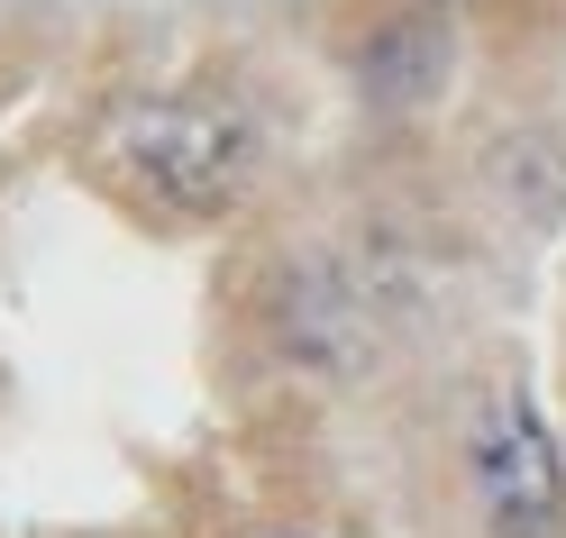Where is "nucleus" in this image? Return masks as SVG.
Listing matches in <instances>:
<instances>
[{"mask_svg": "<svg viewBox=\"0 0 566 538\" xmlns=\"http://www.w3.org/2000/svg\"><path fill=\"white\" fill-rule=\"evenodd\" d=\"M111 156L137 192H156L165 210H229L247 183V156L256 137L229 101H201V92H165V101H128L119 128H111Z\"/></svg>", "mask_w": 566, "mask_h": 538, "instance_id": "f257e3e1", "label": "nucleus"}, {"mask_svg": "<svg viewBox=\"0 0 566 538\" xmlns=\"http://www.w3.org/2000/svg\"><path fill=\"white\" fill-rule=\"evenodd\" d=\"M475 484L493 538H557L566 529V456L530 402H493L475 429Z\"/></svg>", "mask_w": 566, "mask_h": 538, "instance_id": "f03ea898", "label": "nucleus"}]
</instances>
